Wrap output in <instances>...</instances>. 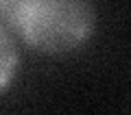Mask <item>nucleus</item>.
<instances>
[{"instance_id": "1", "label": "nucleus", "mask_w": 131, "mask_h": 115, "mask_svg": "<svg viewBox=\"0 0 131 115\" xmlns=\"http://www.w3.org/2000/svg\"><path fill=\"white\" fill-rule=\"evenodd\" d=\"M0 22L33 50L66 54L92 37L96 13L83 0H0Z\"/></svg>"}, {"instance_id": "2", "label": "nucleus", "mask_w": 131, "mask_h": 115, "mask_svg": "<svg viewBox=\"0 0 131 115\" xmlns=\"http://www.w3.org/2000/svg\"><path fill=\"white\" fill-rule=\"evenodd\" d=\"M20 65V52L11 31L0 22V93L11 85Z\"/></svg>"}]
</instances>
